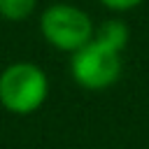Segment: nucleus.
Returning <instances> with one entry per match:
<instances>
[{"instance_id": "1", "label": "nucleus", "mask_w": 149, "mask_h": 149, "mask_svg": "<svg viewBox=\"0 0 149 149\" xmlns=\"http://www.w3.org/2000/svg\"><path fill=\"white\" fill-rule=\"evenodd\" d=\"M128 26L121 19H107L95 35L70 54V74L86 91H105L114 86L123 70V51L128 44Z\"/></svg>"}, {"instance_id": "2", "label": "nucleus", "mask_w": 149, "mask_h": 149, "mask_svg": "<svg viewBox=\"0 0 149 149\" xmlns=\"http://www.w3.org/2000/svg\"><path fill=\"white\" fill-rule=\"evenodd\" d=\"M49 95V77L33 61L9 63L0 72V107L16 116L37 112Z\"/></svg>"}, {"instance_id": "3", "label": "nucleus", "mask_w": 149, "mask_h": 149, "mask_svg": "<svg viewBox=\"0 0 149 149\" xmlns=\"http://www.w3.org/2000/svg\"><path fill=\"white\" fill-rule=\"evenodd\" d=\"M40 33L54 49L74 54L95 35V26L81 7L70 2H54L40 14Z\"/></svg>"}, {"instance_id": "4", "label": "nucleus", "mask_w": 149, "mask_h": 149, "mask_svg": "<svg viewBox=\"0 0 149 149\" xmlns=\"http://www.w3.org/2000/svg\"><path fill=\"white\" fill-rule=\"evenodd\" d=\"M37 9V0H0V16L7 21H26Z\"/></svg>"}, {"instance_id": "5", "label": "nucleus", "mask_w": 149, "mask_h": 149, "mask_svg": "<svg viewBox=\"0 0 149 149\" xmlns=\"http://www.w3.org/2000/svg\"><path fill=\"white\" fill-rule=\"evenodd\" d=\"M144 0H100L102 7L112 9V12H130L135 7H140Z\"/></svg>"}]
</instances>
